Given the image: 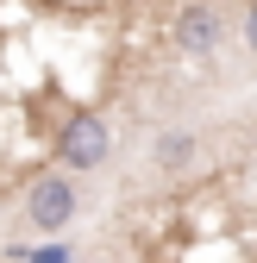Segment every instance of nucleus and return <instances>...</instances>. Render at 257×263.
<instances>
[{"mask_svg": "<svg viewBox=\"0 0 257 263\" xmlns=\"http://www.w3.org/2000/svg\"><path fill=\"white\" fill-rule=\"evenodd\" d=\"M57 151H63V163H69V170H94V163L107 157V125L94 119V113H76L69 125H63Z\"/></svg>", "mask_w": 257, "mask_h": 263, "instance_id": "obj_1", "label": "nucleus"}, {"mask_svg": "<svg viewBox=\"0 0 257 263\" xmlns=\"http://www.w3.org/2000/svg\"><path fill=\"white\" fill-rule=\"evenodd\" d=\"M25 213H31V226H44V232H57V226H63V219L76 213V188L63 182V176H44L38 188H31Z\"/></svg>", "mask_w": 257, "mask_h": 263, "instance_id": "obj_2", "label": "nucleus"}, {"mask_svg": "<svg viewBox=\"0 0 257 263\" xmlns=\"http://www.w3.org/2000/svg\"><path fill=\"white\" fill-rule=\"evenodd\" d=\"M176 25H182V44H188V50H213V38H219V19H213L207 7H188Z\"/></svg>", "mask_w": 257, "mask_h": 263, "instance_id": "obj_3", "label": "nucleus"}, {"mask_svg": "<svg viewBox=\"0 0 257 263\" xmlns=\"http://www.w3.org/2000/svg\"><path fill=\"white\" fill-rule=\"evenodd\" d=\"M245 44L257 50V0H251V7H245Z\"/></svg>", "mask_w": 257, "mask_h": 263, "instance_id": "obj_4", "label": "nucleus"}]
</instances>
